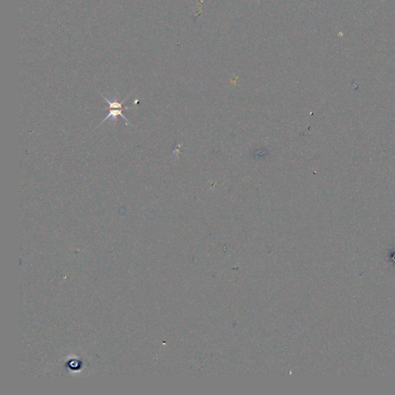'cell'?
<instances>
[{"label":"cell","instance_id":"1","mask_svg":"<svg viewBox=\"0 0 395 395\" xmlns=\"http://www.w3.org/2000/svg\"><path fill=\"white\" fill-rule=\"evenodd\" d=\"M124 109H128V107H127V106H125L124 108H118V109H113V108H110L109 114H108L107 116H106V118L102 121V122L100 123V125H101L102 124H103V123H104L106 120L109 119V118H111V122H112L113 124H114V123L116 122V118H118V116H121V118H124V121H126V123H127V124L131 125L132 127H133V124H132L130 122H129V121H127V118H126L125 117H124V115L122 114V110Z\"/></svg>","mask_w":395,"mask_h":395}]
</instances>
